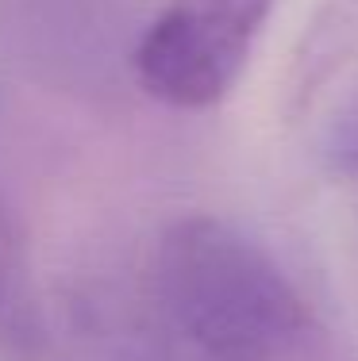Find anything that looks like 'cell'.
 <instances>
[{
	"instance_id": "cell-1",
	"label": "cell",
	"mask_w": 358,
	"mask_h": 361,
	"mask_svg": "<svg viewBox=\"0 0 358 361\" xmlns=\"http://www.w3.org/2000/svg\"><path fill=\"white\" fill-rule=\"evenodd\" d=\"M155 292L204 361H358L262 238L220 216H181L158 238Z\"/></svg>"
},
{
	"instance_id": "cell-2",
	"label": "cell",
	"mask_w": 358,
	"mask_h": 361,
	"mask_svg": "<svg viewBox=\"0 0 358 361\" xmlns=\"http://www.w3.org/2000/svg\"><path fill=\"white\" fill-rule=\"evenodd\" d=\"M274 0H166L131 50L150 100L177 111L216 108L235 89Z\"/></svg>"
},
{
	"instance_id": "cell-3",
	"label": "cell",
	"mask_w": 358,
	"mask_h": 361,
	"mask_svg": "<svg viewBox=\"0 0 358 361\" xmlns=\"http://www.w3.org/2000/svg\"><path fill=\"white\" fill-rule=\"evenodd\" d=\"M0 346L35 357L47 346V307L20 212L0 196Z\"/></svg>"
},
{
	"instance_id": "cell-4",
	"label": "cell",
	"mask_w": 358,
	"mask_h": 361,
	"mask_svg": "<svg viewBox=\"0 0 358 361\" xmlns=\"http://www.w3.org/2000/svg\"><path fill=\"white\" fill-rule=\"evenodd\" d=\"M351 62H358V0H323L289 66V108L304 111Z\"/></svg>"
}]
</instances>
